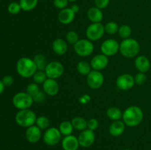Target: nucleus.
Wrapping results in <instances>:
<instances>
[{"mask_svg":"<svg viewBox=\"0 0 151 150\" xmlns=\"http://www.w3.org/2000/svg\"><path fill=\"white\" fill-rule=\"evenodd\" d=\"M122 119L126 126L134 127L139 126L142 122L144 113L139 106L131 105L124 110Z\"/></svg>","mask_w":151,"mask_h":150,"instance_id":"obj_1","label":"nucleus"},{"mask_svg":"<svg viewBox=\"0 0 151 150\" xmlns=\"http://www.w3.org/2000/svg\"><path fill=\"white\" fill-rule=\"evenodd\" d=\"M140 51V44L134 38L122 40L119 44V52L126 58L137 57Z\"/></svg>","mask_w":151,"mask_h":150,"instance_id":"obj_2","label":"nucleus"},{"mask_svg":"<svg viewBox=\"0 0 151 150\" xmlns=\"http://www.w3.org/2000/svg\"><path fill=\"white\" fill-rule=\"evenodd\" d=\"M37 69L35 62L32 59L24 57L19 59L16 63V71L23 78L32 77Z\"/></svg>","mask_w":151,"mask_h":150,"instance_id":"obj_3","label":"nucleus"},{"mask_svg":"<svg viewBox=\"0 0 151 150\" xmlns=\"http://www.w3.org/2000/svg\"><path fill=\"white\" fill-rule=\"evenodd\" d=\"M37 116L35 112L30 109L19 110L16 114V122L22 127H29L35 124Z\"/></svg>","mask_w":151,"mask_h":150,"instance_id":"obj_4","label":"nucleus"},{"mask_svg":"<svg viewBox=\"0 0 151 150\" xmlns=\"http://www.w3.org/2000/svg\"><path fill=\"white\" fill-rule=\"evenodd\" d=\"M74 51L80 57H88L94 50L92 41L88 39H80L73 45Z\"/></svg>","mask_w":151,"mask_h":150,"instance_id":"obj_5","label":"nucleus"},{"mask_svg":"<svg viewBox=\"0 0 151 150\" xmlns=\"http://www.w3.org/2000/svg\"><path fill=\"white\" fill-rule=\"evenodd\" d=\"M34 101L32 96L27 92H19L13 97V104L16 108L19 110L29 109Z\"/></svg>","mask_w":151,"mask_h":150,"instance_id":"obj_6","label":"nucleus"},{"mask_svg":"<svg viewBox=\"0 0 151 150\" xmlns=\"http://www.w3.org/2000/svg\"><path fill=\"white\" fill-rule=\"evenodd\" d=\"M105 26L101 23H91L86 30L87 39L91 41H97L101 39L104 35Z\"/></svg>","mask_w":151,"mask_h":150,"instance_id":"obj_7","label":"nucleus"},{"mask_svg":"<svg viewBox=\"0 0 151 150\" xmlns=\"http://www.w3.org/2000/svg\"><path fill=\"white\" fill-rule=\"evenodd\" d=\"M61 133L58 128L51 126L47 129L43 134V141L48 146H55L61 140Z\"/></svg>","mask_w":151,"mask_h":150,"instance_id":"obj_8","label":"nucleus"},{"mask_svg":"<svg viewBox=\"0 0 151 150\" xmlns=\"http://www.w3.org/2000/svg\"><path fill=\"white\" fill-rule=\"evenodd\" d=\"M44 71L47 74V78L57 79L64 73V67L60 62L55 60L48 63Z\"/></svg>","mask_w":151,"mask_h":150,"instance_id":"obj_9","label":"nucleus"},{"mask_svg":"<svg viewBox=\"0 0 151 150\" xmlns=\"http://www.w3.org/2000/svg\"><path fill=\"white\" fill-rule=\"evenodd\" d=\"M104 81V76L100 71L91 70V71L87 75L86 82L91 89L97 90L103 86Z\"/></svg>","mask_w":151,"mask_h":150,"instance_id":"obj_10","label":"nucleus"},{"mask_svg":"<svg viewBox=\"0 0 151 150\" xmlns=\"http://www.w3.org/2000/svg\"><path fill=\"white\" fill-rule=\"evenodd\" d=\"M100 50L102 54H105L107 57H111L119 51V44L116 40L109 38L102 43Z\"/></svg>","mask_w":151,"mask_h":150,"instance_id":"obj_11","label":"nucleus"},{"mask_svg":"<svg viewBox=\"0 0 151 150\" xmlns=\"http://www.w3.org/2000/svg\"><path fill=\"white\" fill-rule=\"evenodd\" d=\"M134 76L130 74H122L116 79V85L121 91H128L135 85Z\"/></svg>","mask_w":151,"mask_h":150,"instance_id":"obj_12","label":"nucleus"},{"mask_svg":"<svg viewBox=\"0 0 151 150\" xmlns=\"http://www.w3.org/2000/svg\"><path fill=\"white\" fill-rule=\"evenodd\" d=\"M79 141L80 146L83 148H88L91 146L95 141V134L94 131L86 129L85 130L81 131L78 137Z\"/></svg>","mask_w":151,"mask_h":150,"instance_id":"obj_13","label":"nucleus"},{"mask_svg":"<svg viewBox=\"0 0 151 150\" xmlns=\"http://www.w3.org/2000/svg\"><path fill=\"white\" fill-rule=\"evenodd\" d=\"M109 63V57L102 54V53L94 56L91 60V62H90V65H91L92 70L100 71L106 69Z\"/></svg>","mask_w":151,"mask_h":150,"instance_id":"obj_14","label":"nucleus"},{"mask_svg":"<svg viewBox=\"0 0 151 150\" xmlns=\"http://www.w3.org/2000/svg\"><path fill=\"white\" fill-rule=\"evenodd\" d=\"M25 137H26L27 141L29 143L35 144L38 142L42 137L41 129L38 128L36 125H32L27 128L26 132H25Z\"/></svg>","mask_w":151,"mask_h":150,"instance_id":"obj_15","label":"nucleus"},{"mask_svg":"<svg viewBox=\"0 0 151 150\" xmlns=\"http://www.w3.org/2000/svg\"><path fill=\"white\" fill-rule=\"evenodd\" d=\"M43 91L50 96L57 95L59 91V84L56 79L47 78V80L42 84Z\"/></svg>","mask_w":151,"mask_h":150,"instance_id":"obj_16","label":"nucleus"},{"mask_svg":"<svg viewBox=\"0 0 151 150\" xmlns=\"http://www.w3.org/2000/svg\"><path fill=\"white\" fill-rule=\"evenodd\" d=\"M61 146L63 150H78L80 147L78 138L73 135L64 136L61 141Z\"/></svg>","mask_w":151,"mask_h":150,"instance_id":"obj_17","label":"nucleus"},{"mask_svg":"<svg viewBox=\"0 0 151 150\" xmlns=\"http://www.w3.org/2000/svg\"><path fill=\"white\" fill-rule=\"evenodd\" d=\"M134 66L139 72L146 73L150 69L151 63L148 57L145 55L137 56L134 61Z\"/></svg>","mask_w":151,"mask_h":150,"instance_id":"obj_18","label":"nucleus"},{"mask_svg":"<svg viewBox=\"0 0 151 150\" xmlns=\"http://www.w3.org/2000/svg\"><path fill=\"white\" fill-rule=\"evenodd\" d=\"M75 18V13L71 8H66L60 10L58 15V19L60 24L64 25L69 24L74 21Z\"/></svg>","mask_w":151,"mask_h":150,"instance_id":"obj_19","label":"nucleus"},{"mask_svg":"<svg viewBox=\"0 0 151 150\" xmlns=\"http://www.w3.org/2000/svg\"><path fill=\"white\" fill-rule=\"evenodd\" d=\"M125 126L126 125L125 124L123 121H114L109 127V134L114 137L120 136L125 132Z\"/></svg>","mask_w":151,"mask_h":150,"instance_id":"obj_20","label":"nucleus"},{"mask_svg":"<svg viewBox=\"0 0 151 150\" xmlns=\"http://www.w3.org/2000/svg\"><path fill=\"white\" fill-rule=\"evenodd\" d=\"M53 51L58 55H63L68 50V44L66 41L63 38H56L54 40L52 45Z\"/></svg>","mask_w":151,"mask_h":150,"instance_id":"obj_21","label":"nucleus"},{"mask_svg":"<svg viewBox=\"0 0 151 150\" xmlns=\"http://www.w3.org/2000/svg\"><path fill=\"white\" fill-rule=\"evenodd\" d=\"M87 18L91 23H100L103 19L102 10L97 7H91L87 11Z\"/></svg>","mask_w":151,"mask_h":150,"instance_id":"obj_22","label":"nucleus"},{"mask_svg":"<svg viewBox=\"0 0 151 150\" xmlns=\"http://www.w3.org/2000/svg\"><path fill=\"white\" fill-rule=\"evenodd\" d=\"M71 122L74 129L76 130L83 131L86 129L88 127V121L81 116H75L72 119Z\"/></svg>","mask_w":151,"mask_h":150,"instance_id":"obj_23","label":"nucleus"},{"mask_svg":"<svg viewBox=\"0 0 151 150\" xmlns=\"http://www.w3.org/2000/svg\"><path fill=\"white\" fill-rule=\"evenodd\" d=\"M106 115L108 118L113 121L120 120L122 118V110L117 107H110L108 108V110H106Z\"/></svg>","mask_w":151,"mask_h":150,"instance_id":"obj_24","label":"nucleus"},{"mask_svg":"<svg viewBox=\"0 0 151 150\" xmlns=\"http://www.w3.org/2000/svg\"><path fill=\"white\" fill-rule=\"evenodd\" d=\"M58 129L62 135L67 136V135H72L74 130V127L71 121H63L59 125Z\"/></svg>","mask_w":151,"mask_h":150,"instance_id":"obj_25","label":"nucleus"},{"mask_svg":"<svg viewBox=\"0 0 151 150\" xmlns=\"http://www.w3.org/2000/svg\"><path fill=\"white\" fill-rule=\"evenodd\" d=\"M33 61L35 62V66L37 69L40 71H44L47 67L48 63L47 62V59L44 54H37L34 56Z\"/></svg>","mask_w":151,"mask_h":150,"instance_id":"obj_26","label":"nucleus"},{"mask_svg":"<svg viewBox=\"0 0 151 150\" xmlns=\"http://www.w3.org/2000/svg\"><path fill=\"white\" fill-rule=\"evenodd\" d=\"M77 70L81 75H88L91 71V66L90 63L85 60H81L77 64Z\"/></svg>","mask_w":151,"mask_h":150,"instance_id":"obj_27","label":"nucleus"},{"mask_svg":"<svg viewBox=\"0 0 151 150\" xmlns=\"http://www.w3.org/2000/svg\"><path fill=\"white\" fill-rule=\"evenodd\" d=\"M38 2V0H20L19 1L22 10L26 12L34 10L36 7Z\"/></svg>","mask_w":151,"mask_h":150,"instance_id":"obj_28","label":"nucleus"},{"mask_svg":"<svg viewBox=\"0 0 151 150\" xmlns=\"http://www.w3.org/2000/svg\"><path fill=\"white\" fill-rule=\"evenodd\" d=\"M35 125L41 130H46L50 127V121L47 117L44 116H41L37 117L36 121H35Z\"/></svg>","mask_w":151,"mask_h":150,"instance_id":"obj_29","label":"nucleus"},{"mask_svg":"<svg viewBox=\"0 0 151 150\" xmlns=\"http://www.w3.org/2000/svg\"><path fill=\"white\" fill-rule=\"evenodd\" d=\"M132 33V29L131 26L128 24H122L119 27L118 30V35L122 39H127L131 37Z\"/></svg>","mask_w":151,"mask_h":150,"instance_id":"obj_30","label":"nucleus"},{"mask_svg":"<svg viewBox=\"0 0 151 150\" xmlns=\"http://www.w3.org/2000/svg\"><path fill=\"white\" fill-rule=\"evenodd\" d=\"M105 31L109 35H115L118 33L119 26L115 21H109L105 25Z\"/></svg>","mask_w":151,"mask_h":150,"instance_id":"obj_31","label":"nucleus"},{"mask_svg":"<svg viewBox=\"0 0 151 150\" xmlns=\"http://www.w3.org/2000/svg\"><path fill=\"white\" fill-rule=\"evenodd\" d=\"M47 79V76L44 71L37 70L36 72L32 76L33 82L37 84H43Z\"/></svg>","mask_w":151,"mask_h":150,"instance_id":"obj_32","label":"nucleus"},{"mask_svg":"<svg viewBox=\"0 0 151 150\" xmlns=\"http://www.w3.org/2000/svg\"><path fill=\"white\" fill-rule=\"evenodd\" d=\"M79 36L75 31H69L66 34V41L69 44L74 45L79 41Z\"/></svg>","mask_w":151,"mask_h":150,"instance_id":"obj_33","label":"nucleus"},{"mask_svg":"<svg viewBox=\"0 0 151 150\" xmlns=\"http://www.w3.org/2000/svg\"><path fill=\"white\" fill-rule=\"evenodd\" d=\"M40 90L39 86H38V84L35 83V82H32V83H29V85L27 86L26 88V92L28 94L31 96H33L35 94H38Z\"/></svg>","mask_w":151,"mask_h":150,"instance_id":"obj_34","label":"nucleus"},{"mask_svg":"<svg viewBox=\"0 0 151 150\" xmlns=\"http://www.w3.org/2000/svg\"><path fill=\"white\" fill-rule=\"evenodd\" d=\"M7 10H8V12L10 14L16 15L18 13H19V12L22 10V7H21V5L19 3L13 1V2H11L9 4L8 7H7Z\"/></svg>","mask_w":151,"mask_h":150,"instance_id":"obj_35","label":"nucleus"},{"mask_svg":"<svg viewBox=\"0 0 151 150\" xmlns=\"http://www.w3.org/2000/svg\"><path fill=\"white\" fill-rule=\"evenodd\" d=\"M147 78L145 73H142V72H138L134 76L135 83L138 85H144L147 82Z\"/></svg>","mask_w":151,"mask_h":150,"instance_id":"obj_36","label":"nucleus"},{"mask_svg":"<svg viewBox=\"0 0 151 150\" xmlns=\"http://www.w3.org/2000/svg\"><path fill=\"white\" fill-rule=\"evenodd\" d=\"M46 96H47V94H46L44 91H40L38 94H35V96H32L34 102H36V103L44 102L46 99Z\"/></svg>","mask_w":151,"mask_h":150,"instance_id":"obj_37","label":"nucleus"},{"mask_svg":"<svg viewBox=\"0 0 151 150\" xmlns=\"http://www.w3.org/2000/svg\"><path fill=\"white\" fill-rule=\"evenodd\" d=\"M69 4V1L68 0H54L53 1V4L55 7L60 10H63V9L66 8Z\"/></svg>","mask_w":151,"mask_h":150,"instance_id":"obj_38","label":"nucleus"},{"mask_svg":"<svg viewBox=\"0 0 151 150\" xmlns=\"http://www.w3.org/2000/svg\"><path fill=\"white\" fill-rule=\"evenodd\" d=\"M110 3V0H94L95 7H98L100 10L106 8Z\"/></svg>","mask_w":151,"mask_h":150,"instance_id":"obj_39","label":"nucleus"},{"mask_svg":"<svg viewBox=\"0 0 151 150\" xmlns=\"http://www.w3.org/2000/svg\"><path fill=\"white\" fill-rule=\"evenodd\" d=\"M99 126V121L96 119H91L88 121V127L87 129H91L92 131H95Z\"/></svg>","mask_w":151,"mask_h":150,"instance_id":"obj_40","label":"nucleus"},{"mask_svg":"<svg viewBox=\"0 0 151 150\" xmlns=\"http://www.w3.org/2000/svg\"><path fill=\"white\" fill-rule=\"evenodd\" d=\"M91 96L88 95V94H83V95H82L81 96L79 97V99H78V101H79V102L81 103V104H88V103L90 102V101H91Z\"/></svg>","mask_w":151,"mask_h":150,"instance_id":"obj_41","label":"nucleus"},{"mask_svg":"<svg viewBox=\"0 0 151 150\" xmlns=\"http://www.w3.org/2000/svg\"><path fill=\"white\" fill-rule=\"evenodd\" d=\"M2 82L3 84H4V86L6 87H9L10 86V85H13V76H10V75H7V76H4V78H3L2 80Z\"/></svg>","mask_w":151,"mask_h":150,"instance_id":"obj_42","label":"nucleus"},{"mask_svg":"<svg viewBox=\"0 0 151 150\" xmlns=\"http://www.w3.org/2000/svg\"><path fill=\"white\" fill-rule=\"evenodd\" d=\"M70 8L72 9V11H73L75 14L80 11V7L78 4H73V5H72V7H71Z\"/></svg>","mask_w":151,"mask_h":150,"instance_id":"obj_43","label":"nucleus"},{"mask_svg":"<svg viewBox=\"0 0 151 150\" xmlns=\"http://www.w3.org/2000/svg\"><path fill=\"white\" fill-rule=\"evenodd\" d=\"M4 84H3L2 81L0 80V94H2V92L4 91Z\"/></svg>","mask_w":151,"mask_h":150,"instance_id":"obj_44","label":"nucleus"},{"mask_svg":"<svg viewBox=\"0 0 151 150\" xmlns=\"http://www.w3.org/2000/svg\"><path fill=\"white\" fill-rule=\"evenodd\" d=\"M69 1H70V2H74V1H75L76 0H68Z\"/></svg>","mask_w":151,"mask_h":150,"instance_id":"obj_45","label":"nucleus"},{"mask_svg":"<svg viewBox=\"0 0 151 150\" xmlns=\"http://www.w3.org/2000/svg\"><path fill=\"white\" fill-rule=\"evenodd\" d=\"M123 150H131V149H123Z\"/></svg>","mask_w":151,"mask_h":150,"instance_id":"obj_46","label":"nucleus"},{"mask_svg":"<svg viewBox=\"0 0 151 150\" xmlns=\"http://www.w3.org/2000/svg\"><path fill=\"white\" fill-rule=\"evenodd\" d=\"M0 1H1V0H0Z\"/></svg>","mask_w":151,"mask_h":150,"instance_id":"obj_47","label":"nucleus"}]
</instances>
